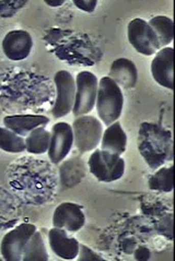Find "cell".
Segmentation results:
<instances>
[{
  "label": "cell",
  "mask_w": 175,
  "mask_h": 261,
  "mask_svg": "<svg viewBox=\"0 0 175 261\" xmlns=\"http://www.w3.org/2000/svg\"><path fill=\"white\" fill-rule=\"evenodd\" d=\"M55 86L48 76L13 68L0 73V111L9 115H42L55 102Z\"/></svg>",
  "instance_id": "1"
},
{
  "label": "cell",
  "mask_w": 175,
  "mask_h": 261,
  "mask_svg": "<svg viewBox=\"0 0 175 261\" xmlns=\"http://www.w3.org/2000/svg\"><path fill=\"white\" fill-rule=\"evenodd\" d=\"M7 178L12 193L30 205H43L54 200L58 189V172L52 162L22 156L10 164Z\"/></svg>",
  "instance_id": "2"
},
{
  "label": "cell",
  "mask_w": 175,
  "mask_h": 261,
  "mask_svg": "<svg viewBox=\"0 0 175 261\" xmlns=\"http://www.w3.org/2000/svg\"><path fill=\"white\" fill-rule=\"evenodd\" d=\"M43 40L48 49L68 65L94 66L102 57V51L97 44L85 33L52 29L44 35Z\"/></svg>",
  "instance_id": "3"
},
{
  "label": "cell",
  "mask_w": 175,
  "mask_h": 261,
  "mask_svg": "<svg viewBox=\"0 0 175 261\" xmlns=\"http://www.w3.org/2000/svg\"><path fill=\"white\" fill-rule=\"evenodd\" d=\"M137 144L139 153L151 170H158L173 160L172 133L156 122H142Z\"/></svg>",
  "instance_id": "4"
},
{
  "label": "cell",
  "mask_w": 175,
  "mask_h": 261,
  "mask_svg": "<svg viewBox=\"0 0 175 261\" xmlns=\"http://www.w3.org/2000/svg\"><path fill=\"white\" fill-rule=\"evenodd\" d=\"M95 105L98 119L105 126H110L120 117L124 107L123 91L109 76L98 79Z\"/></svg>",
  "instance_id": "5"
},
{
  "label": "cell",
  "mask_w": 175,
  "mask_h": 261,
  "mask_svg": "<svg viewBox=\"0 0 175 261\" xmlns=\"http://www.w3.org/2000/svg\"><path fill=\"white\" fill-rule=\"evenodd\" d=\"M73 145L80 153H87L97 149L103 135V124L90 115H83L72 122Z\"/></svg>",
  "instance_id": "6"
},
{
  "label": "cell",
  "mask_w": 175,
  "mask_h": 261,
  "mask_svg": "<svg viewBox=\"0 0 175 261\" xmlns=\"http://www.w3.org/2000/svg\"><path fill=\"white\" fill-rule=\"evenodd\" d=\"M88 165L91 174L102 182L118 180L125 173L124 159L101 149L93 151L89 159Z\"/></svg>",
  "instance_id": "7"
},
{
  "label": "cell",
  "mask_w": 175,
  "mask_h": 261,
  "mask_svg": "<svg viewBox=\"0 0 175 261\" xmlns=\"http://www.w3.org/2000/svg\"><path fill=\"white\" fill-rule=\"evenodd\" d=\"M76 96L72 109L73 116L77 118L92 112L96 102L98 79L90 71H81L74 78Z\"/></svg>",
  "instance_id": "8"
},
{
  "label": "cell",
  "mask_w": 175,
  "mask_h": 261,
  "mask_svg": "<svg viewBox=\"0 0 175 261\" xmlns=\"http://www.w3.org/2000/svg\"><path fill=\"white\" fill-rule=\"evenodd\" d=\"M53 82L55 86L56 96L51 111L53 117L58 119L72 112L76 96V80L70 72L59 70L55 73Z\"/></svg>",
  "instance_id": "9"
},
{
  "label": "cell",
  "mask_w": 175,
  "mask_h": 261,
  "mask_svg": "<svg viewBox=\"0 0 175 261\" xmlns=\"http://www.w3.org/2000/svg\"><path fill=\"white\" fill-rule=\"evenodd\" d=\"M127 36L137 53L143 56L156 55L161 49L155 31L143 19L136 18L128 23Z\"/></svg>",
  "instance_id": "10"
},
{
  "label": "cell",
  "mask_w": 175,
  "mask_h": 261,
  "mask_svg": "<svg viewBox=\"0 0 175 261\" xmlns=\"http://www.w3.org/2000/svg\"><path fill=\"white\" fill-rule=\"evenodd\" d=\"M37 231L34 224L22 223L16 225L7 233L0 243V252L7 261H20L26 245Z\"/></svg>",
  "instance_id": "11"
},
{
  "label": "cell",
  "mask_w": 175,
  "mask_h": 261,
  "mask_svg": "<svg viewBox=\"0 0 175 261\" xmlns=\"http://www.w3.org/2000/svg\"><path fill=\"white\" fill-rule=\"evenodd\" d=\"M73 147L72 127L67 122H56L51 132V143L47 154L51 162L56 165L64 161Z\"/></svg>",
  "instance_id": "12"
},
{
  "label": "cell",
  "mask_w": 175,
  "mask_h": 261,
  "mask_svg": "<svg viewBox=\"0 0 175 261\" xmlns=\"http://www.w3.org/2000/svg\"><path fill=\"white\" fill-rule=\"evenodd\" d=\"M86 216L82 206L73 202L60 203L53 214V225L67 232H78L85 226Z\"/></svg>",
  "instance_id": "13"
},
{
  "label": "cell",
  "mask_w": 175,
  "mask_h": 261,
  "mask_svg": "<svg viewBox=\"0 0 175 261\" xmlns=\"http://www.w3.org/2000/svg\"><path fill=\"white\" fill-rule=\"evenodd\" d=\"M33 47V38L24 30H13L7 33L3 40L5 56L12 61L28 58Z\"/></svg>",
  "instance_id": "14"
},
{
  "label": "cell",
  "mask_w": 175,
  "mask_h": 261,
  "mask_svg": "<svg viewBox=\"0 0 175 261\" xmlns=\"http://www.w3.org/2000/svg\"><path fill=\"white\" fill-rule=\"evenodd\" d=\"M151 73L155 81L169 90L174 88V50L172 47L160 49L151 63Z\"/></svg>",
  "instance_id": "15"
},
{
  "label": "cell",
  "mask_w": 175,
  "mask_h": 261,
  "mask_svg": "<svg viewBox=\"0 0 175 261\" xmlns=\"http://www.w3.org/2000/svg\"><path fill=\"white\" fill-rule=\"evenodd\" d=\"M21 203L12 191L0 186V231H7L18 224L23 213Z\"/></svg>",
  "instance_id": "16"
},
{
  "label": "cell",
  "mask_w": 175,
  "mask_h": 261,
  "mask_svg": "<svg viewBox=\"0 0 175 261\" xmlns=\"http://www.w3.org/2000/svg\"><path fill=\"white\" fill-rule=\"evenodd\" d=\"M48 243L52 251L65 260H73L78 257L80 243L68 235L63 228L53 227L48 232Z\"/></svg>",
  "instance_id": "17"
},
{
  "label": "cell",
  "mask_w": 175,
  "mask_h": 261,
  "mask_svg": "<svg viewBox=\"0 0 175 261\" xmlns=\"http://www.w3.org/2000/svg\"><path fill=\"white\" fill-rule=\"evenodd\" d=\"M49 122V118L45 115H7L4 117V125L20 137H27L33 129L45 127Z\"/></svg>",
  "instance_id": "18"
},
{
  "label": "cell",
  "mask_w": 175,
  "mask_h": 261,
  "mask_svg": "<svg viewBox=\"0 0 175 261\" xmlns=\"http://www.w3.org/2000/svg\"><path fill=\"white\" fill-rule=\"evenodd\" d=\"M108 76L120 89H133L138 80V69L131 59L118 58L112 63Z\"/></svg>",
  "instance_id": "19"
},
{
  "label": "cell",
  "mask_w": 175,
  "mask_h": 261,
  "mask_svg": "<svg viewBox=\"0 0 175 261\" xmlns=\"http://www.w3.org/2000/svg\"><path fill=\"white\" fill-rule=\"evenodd\" d=\"M100 144L101 150L116 155H121L126 151L127 135L118 120L108 126L105 132H103Z\"/></svg>",
  "instance_id": "20"
},
{
  "label": "cell",
  "mask_w": 175,
  "mask_h": 261,
  "mask_svg": "<svg viewBox=\"0 0 175 261\" xmlns=\"http://www.w3.org/2000/svg\"><path fill=\"white\" fill-rule=\"evenodd\" d=\"M26 151L30 154L39 155L48 151L51 143V132L45 127H37L33 129L26 137Z\"/></svg>",
  "instance_id": "21"
},
{
  "label": "cell",
  "mask_w": 175,
  "mask_h": 261,
  "mask_svg": "<svg viewBox=\"0 0 175 261\" xmlns=\"http://www.w3.org/2000/svg\"><path fill=\"white\" fill-rule=\"evenodd\" d=\"M149 25L155 31L158 37L160 46L161 47H167L171 44L174 37V22L171 18L166 15H157L150 19L148 22Z\"/></svg>",
  "instance_id": "22"
},
{
  "label": "cell",
  "mask_w": 175,
  "mask_h": 261,
  "mask_svg": "<svg viewBox=\"0 0 175 261\" xmlns=\"http://www.w3.org/2000/svg\"><path fill=\"white\" fill-rule=\"evenodd\" d=\"M151 190L158 193H171L174 188V166H163L151 176L148 180Z\"/></svg>",
  "instance_id": "23"
},
{
  "label": "cell",
  "mask_w": 175,
  "mask_h": 261,
  "mask_svg": "<svg viewBox=\"0 0 175 261\" xmlns=\"http://www.w3.org/2000/svg\"><path fill=\"white\" fill-rule=\"evenodd\" d=\"M49 259L42 234L36 231L26 245L22 261H47Z\"/></svg>",
  "instance_id": "24"
},
{
  "label": "cell",
  "mask_w": 175,
  "mask_h": 261,
  "mask_svg": "<svg viewBox=\"0 0 175 261\" xmlns=\"http://www.w3.org/2000/svg\"><path fill=\"white\" fill-rule=\"evenodd\" d=\"M0 149L8 153L24 152L26 140L6 127H0Z\"/></svg>",
  "instance_id": "25"
},
{
  "label": "cell",
  "mask_w": 175,
  "mask_h": 261,
  "mask_svg": "<svg viewBox=\"0 0 175 261\" xmlns=\"http://www.w3.org/2000/svg\"><path fill=\"white\" fill-rule=\"evenodd\" d=\"M28 2L26 0H18V2H0V18L7 19L16 14L20 9H22Z\"/></svg>",
  "instance_id": "26"
},
{
  "label": "cell",
  "mask_w": 175,
  "mask_h": 261,
  "mask_svg": "<svg viewBox=\"0 0 175 261\" xmlns=\"http://www.w3.org/2000/svg\"><path fill=\"white\" fill-rule=\"evenodd\" d=\"M79 257H77L80 261L83 260H103V258L101 256H98L96 252H94L92 249L85 246L83 244H80V247H79Z\"/></svg>",
  "instance_id": "27"
},
{
  "label": "cell",
  "mask_w": 175,
  "mask_h": 261,
  "mask_svg": "<svg viewBox=\"0 0 175 261\" xmlns=\"http://www.w3.org/2000/svg\"><path fill=\"white\" fill-rule=\"evenodd\" d=\"M73 5L85 12H93L97 6L96 0H74Z\"/></svg>",
  "instance_id": "28"
},
{
  "label": "cell",
  "mask_w": 175,
  "mask_h": 261,
  "mask_svg": "<svg viewBox=\"0 0 175 261\" xmlns=\"http://www.w3.org/2000/svg\"><path fill=\"white\" fill-rule=\"evenodd\" d=\"M135 258L137 260H148L150 258V250L146 247H139L135 251Z\"/></svg>",
  "instance_id": "29"
},
{
  "label": "cell",
  "mask_w": 175,
  "mask_h": 261,
  "mask_svg": "<svg viewBox=\"0 0 175 261\" xmlns=\"http://www.w3.org/2000/svg\"><path fill=\"white\" fill-rule=\"evenodd\" d=\"M45 4L49 7H59L65 4V0H59V2H51V0H45Z\"/></svg>",
  "instance_id": "30"
}]
</instances>
